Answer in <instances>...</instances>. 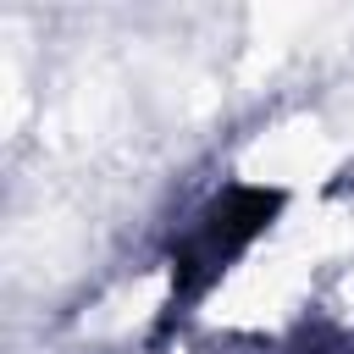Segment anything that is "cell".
<instances>
[{
    "instance_id": "1",
    "label": "cell",
    "mask_w": 354,
    "mask_h": 354,
    "mask_svg": "<svg viewBox=\"0 0 354 354\" xmlns=\"http://www.w3.org/2000/svg\"><path fill=\"white\" fill-rule=\"evenodd\" d=\"M282 210V188H227L199 210V221L171 243V315H188V304L271 227Z\"/></svg>"
}]
</instances>
